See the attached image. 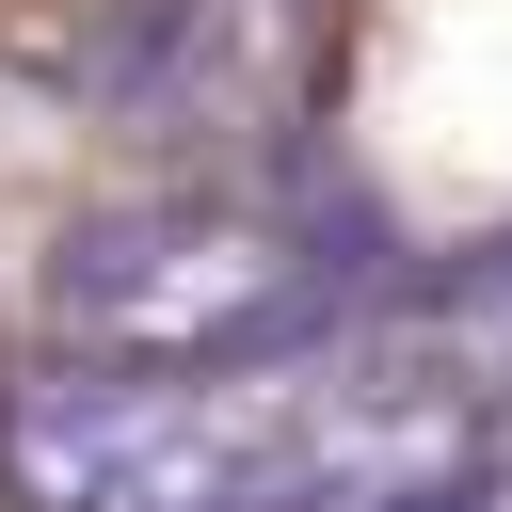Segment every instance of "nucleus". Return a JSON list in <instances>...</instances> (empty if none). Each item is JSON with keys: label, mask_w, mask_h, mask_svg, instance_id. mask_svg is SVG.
Here are the masks:
<instances>
[{"label": "nucleus", "mask_w": 512, "mask_h": 512, "mask_svg": "<svg viewBox=\"0 0 512 512\" xmlns=\"http://www.w3.org/2000/svg\"><path fill=\"white\" fill-rule=\"evenodd\" d=\"M368 480L336 352L272 368H48L0 400V496L16 512H320Z\"/></svg>", "instance_id": "nucleus-1"}, {"label": "nucleus", "mask_w": 512, "mask_h": 512, "mask_svg": "<svg viewBox=\"0 0 512 512\" xmlns=\"http://www.w3.org/2000/svg\"><path fill=\"white\" fill-rule=\"evenodd\" d=\"M336 288H352V240L304 192L192 176V192L64 224L32 304L80 368H256V352H304L336 320Z\"/></svg>", "instance_id": "nucleus-2"}, {"label": "nucleus", "mask_w": 512, "mask_h": 512, "mask_svg": "<svg viewBox=\"0 0 512 512\" xmlns=\"http://www.w3.org/2000/svg\"><path fill=\"white\" fill-rule=\"evenodd\" d=\"M288 48H304V0H128L96 48V96L144 144H240L288 96Z\"/></svg>", "instance_id": "nucleus-3"}, {"label": "nucleus", "mask_w": 512, "mask_h": 512, "mask_svg": "<svg viewBox=\"0 0 512 512\" xmlns=\"http://www.w3.org/2000/svg\"><path fill=\"white\" fill-rule=\"evenodd\" d=\"M320 512H496V480L480 464H400V480H336Z\"/></svg>", "instance_id": "nucleus-4"}]
</instances>
